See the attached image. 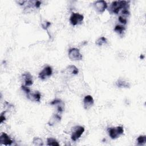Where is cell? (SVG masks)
I'll return each instance as SVG.
<instances>
[{
	"label": "cell",
	"mask_w": 146,
	"mask_h": 146,
	"mask_svg": "<svg viewBox=\"0 0 146 146\" xmlns=\"http://www.w3.org/2000/svg\"><path fill=\"white\" fill-rule=\"evenodd\" d=\"M129 8V1H113L108 9L111 14H117L120 11L124 9Z\"/></svg>",
	"instance_id": "6da1fadb"
},
{
	"label": "cell",
	"mask_w": 146,
	"mask_h": 146,
	"mask_svg": "<svg viewBox=\"0 0 146 146\" xmlns=\"http://www.w3.org/2000/svg\"><path fill=\"white\" fill-rule=\"evenodd\" d=\"M110 137L112 139H115L119 137L124 133V128L122 126H117L116 127H112L108 129Z\"/></svg>",
	"instance_id": "7a4b0ae2"
},
{
	"label": "cell",
	"mask_w": 146,
	"mask_h": 146,
	"mask_svg": "<svg viewBox=\"0 0 146 146\" xmlns=\"http://www.w3.org/2000/svg\"><path fill=\"white\" fill-rule=\"evenodd\" d=\"M68 58L74 61L81 60L82 59V55L77 48H71L68 50Z\"/></svg>",
	"instance_id": "3957f363"
},
{
	"label": "cell",
	"mask_w": 146,
	"mask_h": 146,
	"mask_svg": "<svg viewBox=\"0 0 146 146\" xmlns=\"http://www.w3.org/2000/svg\"><path fill=\"white\" fill-rule=\"evenodd\" d=\"M84 128L83 126L78 125L74 127L73 128V131L72 132V134L71 136V140L74 141H76L78 139L80 138V137L82 136V135L84 132Z\"/></svg>",
	"instance_id": "277c9868"
},
{
	"label": "cell",
	"mask_w": 146,
	"mask_h": 146,
	"mask_svg": "<svg viewBox=\"0 0 146 146\" xmlns=\"http://www.w3.org/2000/svg\"><path fill=\"white\" fill-rule=\"evenodd\" d=\"M84 17L82 14L78 13H72L70 18V23L73 26H76L82 22Z\"/></svg>",
	"instance_id": "5b68a950"
},
{
	"label": "cell",
	"mask_w": 146,
	"mask_h": 146,
	"mask_svg": "<svg viewBox=\"0 0 146 146\" xmlns=\"http://www.w3.org/2000/svg\"><path fill=\"white\" fill-rule=\"evenodd\" d=\"M52 74V70L51 66H47L45 67L39 74L38 77L41 80H44L46 78L51 76Z\"/></svg>",
	"instance_id": "8992f818"
},
{
	"label": "cell",
	"mask_w": 146,
	"mask_h": 146,
	"mask_svg": "<svg viewBox=\"0 0 146 146\" xmlns=\"http://www.w3.org/2000/svg\"><path fill=\"white\" fill-rule=\"evenodd\" d=\"M94 7L97 12L103 13L107 8V3L105 1H97L94 4Z\"/></svg>",
	"instance_id": "52a82bcc"
},
{
	"label": "cell",
	"mask_w": 146,
	"mask_h": 146,
	"mask_svg": "<svg viewBox=\"0 0 146 146\" xmlns=\"http://www.w3.org/2000/svg\"><path fill=\"white\" fill-rule=\"evenodd\" d=\"M26 96L27 99L30 100L31 101L33 102H39L41 98V95L40 92L38 91H35V92H32L31 90L27 92L26 93Z\"/></svg>",
	"instance_id": "ba28073f"
},
{
	"label": "cell",
	"mask_w": 146,
	"mask_h": 146,
	"mask_svg": "<svg viewBox=\"0 0 146 146\" xmlns=\"http://www.w3.org/2000/svg\"><path fill=\"white\" fill-rule=\"evenodd\" d=\"M94 103V100L92 96L90 95H88L84 98L83 99V107L84 109L88 110L90 108Z\"/></svg>",
	"instance_id": "9c48e42d"
},
{
	"label": "cell",
	"mask_w": 146,
	"mask_h": 146,
	"mask_svg": "<svg viewBox=\"0 0 146 146\" xmlns=\"http://www.w3.org/2000/svg\"><path fill=\"white\" fill-rule=\"evenodd\" d=\"M50 104L52 106H56L57 107V110L59 113L62 112L64 110V103L60 99H55L53 100L51 102H50Z\"/></svg>",
	"instance_id": "30bf717a"
},
{
	"label": "cell",
	"mask_w": 146,
	"mask_h": 146,
	"mask_svg": "<svg viewBox=\"0 0 146 146\" xmlns=\"http://www.w3.org/2000/svg\"><path fill=\"white\" fill-rule=\"evenodd\" d=\"M0 143L5 145H10L13 143V140L6 133H2L0 136Z\"/></svg>",
	"instance_id": "8fae6325"
},
{
	"label": "cell",
	"mask_w": 146,
	"mask_h": 146,
	"mask_svg": "<svg viewBox=\"0 0 146 146\" xmlns=\"http://www.w3.org/2000/svg\"><path fill=\"white\" fill-rule=\"evenodd\" d=\"M22 78L25 82V86L29 87L33 84V76L29 72H25L22 75Z\"/></svg>",
	"instance_id": "7c38bea8"
},
{
	"label": "cell",
	"mask_w": 146,
	"mask_h": 146,
	"mask_svg": "<svg viewBox=\"0 0 146 146\" xmlns=\"http://www.w3.org/2000/svg\"><path fill=\"white\" fill-rule=\"evenodd\" d=\"M61 120V117L58 114H54L49 119L48 124L50 126H53L59 123Z\"/></svg>",
	"instance_id": "4fadbf2b"
},
{
	"label": "cell",
	"mask_w": 146,
	"mask_h": 146,
	"mask_svg": "<svg viewBox=\"0 0 146 146\" xmlns=\"http://www.w3.org/2000/svg\"><path fill=\"white\" fill-rule=\"evenodd\" d=\"M66 71H67L68 72H70V74H71L72 75H77L79 73L78 69L74 65H70V66H68L66 68Z\"/></svg>",
	"instance_id": "5bb4252c"
},
{
	"label": "cell",
	"mask_w": 146,
	"mask_h": 146,
	"mask_svg": "<svg viewBox=\"0 0 146 146\" xmlns=\"http://www.w3.org/2000/svg\"><path fill=\"white\" fill-rule=\"evenodd\" d=\"M116 84L118 87H124V88H128L129 87V84L124 80L123 79H118L116 82Z\"/></svg>",
	"instance_id": "9a60e30c"
},
{
	"label": "cell",
	"mask_w": 146,
	"mask_h": 146,
	"mask_svg": "<svg viewBox=\"0 0 146 146\" xmlns=\"http://www.w3.org/2000/svg\"><path fill=\"white\" fill-rule=\"evenodd\" d=\"M137 144L139 145H144L146 143V136L140 135L137 138Z\"/></svg>",
	"instance_id": "2e32d148"
},
{
	"label": "cell",
	"mask_w": 146,
	"mask_h": 146,
	"mask_svg": "<svg viewBox=\"0 0 146 146\" xmlns=\"http://www.w3.org/2000/svg\"><path fill=\"white\" fill-rule=\"evenodd\" d=\"M47 145L52 146H59V143L55 139L52 137H48L47 139Z\"/></svg>",
	"instance_id": "e0dca14e"
},
{
	"label": "cell",
	"mask_w": 146,
	"mask_h": 146,
	"mask_svg": "<svg viewBox=\"0 0 146 146\" xmlns=\"http://www.w3.org/2000/svg\"><path fill=\"white\" fill-rule=\"evenodd\" d=\"M125 30V27L123 25H117L114 27V31L117 33L121 35Z\"/></svg>",
	"instance_id": "ac0fdd59"
},
{
	"label": "cell",
	"mask_w": 146,
	"mask_h": 146,
	"mask_svg": "<svg viewBox=\"0 0 146 146\" xmlns=\"http://www.w3.org/2000/svg\"><path fill=\"white\" fill-rule=\"evenodd\" d=\"M107 43V40L104 36H101L95 42V44L99 46H101L103 44H106Z\"/></svg>",
	"instance_id": "d6986e66"
},
{
	"label": "cell",
	"mask_w": 146,
	"mask_h": 146,
	"mask_svg": "<svg viewBox=\"0 0 146 146\" xmlns=\"http://www.w3.org/2000/svg\"><path fill=\"white\" fill-rule=\"evenodd\" d=\"M33 143L35 145H38V146H41L43 145V140L38 137H35L33 138Z\"/></svg>",
	"instance_id": "ffe728a7"
},
{
	"label": "cell",
	"mask_w": 146,
	"mask_h": 146,
	"mask_svg": "<svg viewBox=\"0 0 146 146\" xmlns=\"http://www.w3.org/2000/svg\"><path fill=\"white\" fill-rule=\"evenodd\" d=\"M118 20H119V22L121 23L123 25H126L127 23V18L124 17H123V16H121V15H119V17H118Z\"/></svg>",
	"instance_id": "44dd1931"
},
{
	"label": "cell",
	"mask_w": 146,
	"mask_h": 146,
	"mask_svg": "<svg viewBox=\"0 0 146 146\" xmlns=\"http://www.w3.org/2000/svg\"><path fill=\"white\" fill-rule=\"evenodd\" d=\"M50 25H51V22H47V21L44 22L42 23V28H43V29H44V30H47V29L50 27Z\"/></svg>",
	"instance_id": "7402d4cb"
},
{
	"label": "cell",
	"mask_w": 146,
	"mask_h": 146,
	"mask_svg": "<svg viewBox=\"0 0 146 146\" xmlns=\"http://www.w3.org/2000/svg\"><path fill=\"white\" fill-rule=\"evenodd\" d=\"M3 112L1 113V117H0V122L1 123H3L5 120H6V117H5V115L3 114Z\"/></svg>",
	"instance_id": "603a6c76"
},
{
	"label": "cell",
	"mask_w": 146,
	"mask_h": 146,
	"mask_svg": "<svg viewBox=\"0 0 146 146\" xmlns=\"http://www.w3.org/2000/svg\"><path fill=\"white\" fill-rule=\"evenodd\" d=\"M41 5V2L39 1H35V4H34V7L36 8H39Z\"/></svg>",
	"instance_id": "cb8c5ba5"
},
{
	"label": "cell",
	"mask_w": 146,
	"mask_h": 146,
	"mask_svg": "<svg viewBox=\"0 0 146 146\" xmlns=\"http://www.w3.org/2000/svg\"><path fill=\"white\" fill-rule=\"evenodd\" d=\"M140 59H144V55H140Z\"/></svg>",
	"instance_id": "d4e9b609"
}]
</instances>
